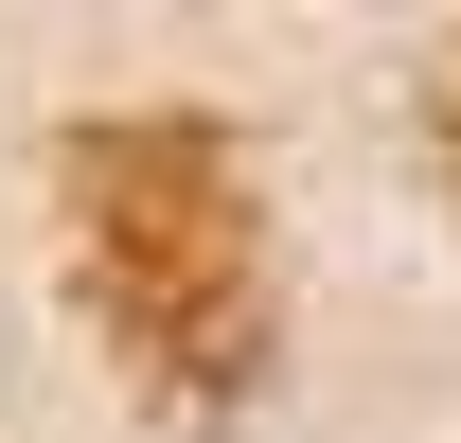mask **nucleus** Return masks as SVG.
I'll list each match as a JSON object with an SVG mask.
<instances>
[{"label": "nucleus", "instance_id": "2", "mask_svg": "<svg viewBox=\"0 0 461 443\" xmlns=\"http://www.w3.org/2000/svg\"><path fill=\"white\" fill-rule=\"evenodd\" d=\"M426 160L461 177V36H444V89H426Z\"/></svg>", "mask_w": 461, "mask_h": 443}, {"label": "nucleus", "instance_id": "1", "mask_svg": "<svg viewBox=\"0 0 461 443\" xmlns=\"http://www.w3.org/2000/svg\"><path fill=\"white\" fill-rule=\"evenodd\" d=\"M54 231L71 302L160 408H249L285 355V284H267V195L195 107H107L54 142Z\"/></svg>", "mask_w": 461, "mask_h": 443}]
</instances>
